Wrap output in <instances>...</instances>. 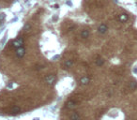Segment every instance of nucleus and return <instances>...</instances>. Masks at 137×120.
Here are the masks:
<instances>
[{
	"instance_id": "1",
	"label": "nucleus",
	"mask_w": 137,
	"mask_h": 120,
	"mask_svg": "<svg viewBox=\"0 0 137 120\" xmlns=\"http://www.w3.org/2000/svg\"><path fill=\"white\" fill-rule=\"evenodd\" d=\"M23 43H24V39H23L22 38H18V39H14V40L12 41V45H13L15 48H20V47H22Z\"/></svg>"
},
{
	"instance_id": "2",
	"label": "nucleus",
	"mask_w": 137,
	"mask_h": 120,
	"mask_svg": "<svg viewBox=\"0 0 137 120\" xmlns=\"http://www.w3.org/2000/svg\"><path fill=\"white\" fill-rule=\"evenodd\" d=\"M56 80V77L55 75H48L46 78H45V81L48 85H53Z\"/></svg>"
},
{
	"instance_id": "3",
	"label": "nucleus",
	"mask_w": 137,
	"mask_h": 120,
	"mask_svg": "<svg viewBox=\"0 0 137 120\" xmlns=\"http://www.w3.org/2000/svg\"><path fill=\"white\" fill-rule=\"evenodd\" d=\"M24 54H25V50H24V47H20V48H18L17 51H16V55H17L19 58H22V57L24 55Z\"/></svg>"
},
{
	"instance_id": "4",
	"label": "nucleus",
	"mask_w": 137,
	"mask_h": 120,
	"mask_svg": "<svg viewBox=\"0 0 137 120\" xmlns=\"http://www.w3.org/2000/svg\"><path fill=\"white\" fill-rule=\"evenodd\" d=\"M107 30H108V27H107V25L104 24V23L101 24V25L99 26V28H98V31H99V33H101V34H104V33H106Z\"/></svg>"
},
{
	"instance_id": "5",
	"label": "nucleus",
	"mask_w": 137,
	"mask_h": 120,
	"mask_svg": "<svg viewBox=\"0 0 137 120\" xmlns=\"http://www.w3.org/2000/svg\"><path fill=\"white\" fill-rule=\"evenodd\" d=\"M69 120H80V116L77 114V113H72L70 115V117H69Z\"/></svg>"
},
{
	"instance_id": "6",
	"label": "nucleus",
	"mask_w": 137,
	"mask_h": 120,
	"mask_svg": "<svg viewBox=\"0 0 137 120\" xmlns=\"http://www.w3.org/2000/svg\"><path fill=\"white\" fill-rule=\"evenodd\" d=\"M128 19H129V17H128V15H127V14H121V15H119V21H120V22H122V23L127 22V21H128Z\"/></svg>"
},
{
	"instance_id": "7",
	"label": "nucleus",
	"mask_w": 137,
	"mask_h": 120,
	"mask_svg": "<svg viewBox=\"0 0 137 120\" xmlns=\"http://www.w3.org/2000/svg\"><path fill=\"white\" fill-rule=\"evenodd\" d=\"M80 83L82 84V85H87L88 83H89V78L88 77H83L81 80H80Z\"/></svg>"
},
{
	"instance_id": "8",
	"label": "nucleus",
	"mask_w": 137,
	"mask_h": 120,
	"mask_svg": "<svg viewBox=\"0 0 137 120\" xmlns=\"http://www.w3.org/2000/svg\"><path fill=\"white\" fill-rule=\"evenodd\" d=\"M88 36H89V32H88V30H83V31H82V33H81V37H82L83 39H86Z\"/></svg>"
},
{
	"instance_id": "9",
	"label": "nucleus",
	"mask_w": 137,
	"mask_h": 120,
	"mask_svg": "<svg viewBox=\"0 0 137 120\" xmlns=\"http://www.w3.org/2000/svg\"><path fill=\"white\" fill-rule=\"evenodd\" d=\"M74 107H75V102L74 101H69L68 102H67V108L68 109H73Z\"/></svg>"
},
{
	"instance_id": "10",
	"label": "nucleus",
	"mask_w": 137,
	"mask_h": 120,
	"mask_svg": "<svg viewBox=\"0 0 137 120\" xmlns=\"http://www.w3.org/2000/svg\"><path fill=\"white\" fill-rule=\"evenodd\" d=\"M103 63H104V60H103V59H101V58H100V59H98V60L96 61L97 66H102V65H103Z\"/></svg>"
},
{
	"instance_id": "11",
	"label": "nucleus",
	"mask_w": 137,
	"mask_h": 120,
	"mask_svg": "<svg viewBox=\"0 0 137 120\" xmlns=\"http://www.w3.org/2000/svg\"><path fill=\"white\" fill-rule=\"evenodd\" d=\"M72 64H73L72 60H67V61L65 62V67H66V68H69L70 66H72Z\"/></svg>"
},
{
	"instance_id": "12",
	"label": "nucleus",
	"mask_w": 137,
	"mask_h": 120,
	"mask_svg": "<svg viewBox=\"0 0 137 120\" xmlns=\"http://www.w3.org/2000/svg\"><path fill=\"white\" fill-rule=\"evenodd\" d=\"M13 113H19L20 112V108L19 107H14V108H12V110H11Z\"/></svg>"
},
{
	"instance_id": "13",
	"label": "nucleus",
	"mask_w": 137,
	"mask_h": 120,
	"mask_svg": "<svg viewBox=\"0 0 137 120\" xmlns=\"http://www.w3.org/2000/svg\"><path fill=\"white\" fill-rule=\"evenodd\" d=\"M4 18H5V14H4V13L0 14V21H1V20H3Z\"/></svg>"
},
{
	"instance_id": "14",
	"label": "nucleus",
	"mask_w": 137,
	"mask_h": 120,
	"mask_svg": "<svg viewBox=\"0 0 137 120\" xmlns=\"http://www.w3.org/2000/svg\"><path fill=\"white\" fill-rule=\"evenodd\" d=\"M28 28H30V25H29V24H26V25L24 26V30H27Z\"/></svg>"
},
{
	"instance_id": "15",
	"label": "nucleus",
	"mask_w": 137,
	"mask_h": 120,
	"mask_svg": "<svg viewBox=\"0 0 137 120\" xmlns=\"http://www.w3.org/2000/svg\"><path fill=\"white\" fill-rule=\"evenodd\" d=\"M133 73H135V74H137V67H135V68L133 69Z\"/></svg>"
},
{
	"instance_id": "16",
	"label": "nucleus",
	"mask_w": 137,
	"mask_h": 120,
	"mask_svg": "<svg viewBox=\"0 0 137 120\" xmlns=\"http://www.w3.org/2000/svg\"><path fill=\"white\" fill-rule=\"evenodd\" d=\"M34 120H40L39 118H34Z\"/></svg>"
}]
</instances>
